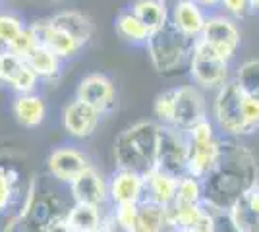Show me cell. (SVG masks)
<instances>
[{
    "label": "cell",
    "mask_w": 259,
    "mask_h": 232,
    "mask_svg": "<svg viewBox=\"0 0 259 232\" xmlns=\"http://www.w3.org/2000/svg\"><path fill=\"white\" fill-rule=\"evenodd\" d=\"M249 4H251V12L259 14V0H249Z\"/></svg>",
    "instance_id": "obj_38"
},
{
    "label": "cell",
    "mask_w": 259,
    "mask_h": 232,
    "mask_svg": "<svg viewBox=\"0 0 259 232\" xmlns=\"http://www.w3.org/2000/svg\"><path fill=\"white\" fill-rule=\"evenodd\" d=\"M99 232H114L112 228H110V224H108V219H107V226H105L103 230H99Z\"/></svg>",
    "instance_id": "obj_39"
},
{
    "label": "cell",
    "mask_w": 259,
    "mask_h": 232,
    "mask_svg": "<svg viewBox=\"0 0 259 232\" xmlns=\"http://www.w3.org/2000/svg\"><path fill=\"white\" fill-rule=\"evenodd\" d=\"M45 232H76L72 226H70V222L66 219V215H56L51 219V222L47 224V228Z\"/></svg>",
    "instance_id": "obj_36"
},
{
    "label": "cell",
    "mask_w": 259,
    "mask_h": 232,
    "mask_svg": "<svg viewBox=\"0 0 259 232\" xmlns=\"http://www.w3.org/2000/svg\"><path fill=\"white\" fill-rule=\"evenodd\" d=\"M188 74L192 79V85L199 87L201 91H217L225 83H228L230 77V62L215 53L213 47L203 41L195 39L192 56L188 62Z\"/></svg>",
    "instance_id": "obj_5"
},
{
    "label": "cell",
    "mask_w": 259,
    "mask_h": 232,
    "mask_svg": "<svg viewBox=\"0 0 259 232\" xmlns=\"http://www.w3.org/2000/svg\"><path fill=\"white\" fill-rule=\"evenodd\" d=\"M219 219H221L219 215H215V213H211V211L207 209L205 215L186 232H219Z\"/></svg>",
    "instance_id": "obj_34"
},
{
    "label": "cell",
    "mask_w": 259,
    "mask_h": 232,
    "mask_svg": "<svg viewBox=\"0 0 259 232\" xmlns=\"http://www.w3.org/2000/svg\"><path fill=\"white\" fill-rule=\"evenodd\" d=\"M37 44H41V43H39V39H37L35 29L29 25V27H25V29L22 31V35H20V37H18V39H16L10 47H6V49H10V51H14L16 55H20V56H23V58H25V56L29 55V53H31Z\"/></svg>",
    "instance_id": "obj_31"
},
{
    "label": "cell",
    "mask_w": 259,
    "mask_h": 232,
    "mask_svg": "<svg viewBox=\"0 0 259 232\" xmlns=\"http://www.w3.org/2000/svg\"><path fill=\"white\" fill-rule=\"evenodd\" d=\"M70 194L74 203H85L93 207H105L108 201V180L99 174L91 166L81 176H77L70 184Z\"/></svg>",
    "instance_id": "obj_17"
},
{
    "label": "cell",
    "mask_w": 259,
    "mask_h": 232,
    "mask_svg": "<svg viewBox=\"0 0 259 232\" xmlns=\"http://www.w3.org/2000/svg\"><path fill=\"white\" fill-rule=\"evenodd\" d=\"M174 105H172V122L170 126L180 130V132H188L192 130L195 124L209 118L207 112V101L203 91L195 85H180L174 87Z\"/></svg>",
    "instance_id": "obj_7"
},
{
    "label": "cell",
    "mask_w": 259,
    "mask_h": 232,
    "mask_svg": "<svg viewBox=\"0 0 259 232\" xmlns=\"http://www.w3.org/2000/svg\"><path fill=\"white\" fill-rule=\"evenodd\" d=\"M145 199L161 207H170L176 201V188H178V178L164 172L161 168H153L151 172L145 174Z\"/></svg>",
    "instance_id": "obj_19"
},
{
    "label": "cell",
    "mask_w": 259,
    "mask_h": 232,
    "mask_svg": "<svg viewBox=\"0 0 259 232\" xmlns=\"http://www.w3.org/2000/svg\"><path fill=\"white\" fill-rule=\"evenodd\" d=\"M114 27H116V33L122 41H126L130 44H147V39H149V27L141 22L140 18L134 14L132 10H126L118 14L116 22H114Z\"/></svg>",
    "instance_id": "obj_25"
},
{
    "label": "cell",
    "mask_w": 259,
    "mask_h": 232,
    "mask_svg": "<svg viewBox=\"0 0 259 232\" xmlns=\"http://www.w3.org/2000/svg\"><path fill=\"white\" fill-rule=\"evenodd\" d=\"M27 190L23 188V178L18 166L0 163V232L22 213Z\"/></svg>",
    "instance_id": "obj_8"
},
{
    "label": "cell",
    "mask_w": 259,
    "mask_h": 232,
    "mask_svg": "<svg viewBox=\"0 0 259 232\" xmlns=\"http://www.w3.org/2000/svg\"><path fill=\"white\" fill-rule=\"evenodd\" d=\"M130 10L149 27V31H157L170 20V4L168 0H134Z\"/></svg>",
    "instance_id": "obj_24"
},
{
    "label": "cell",
    "mask_w": 259,
    "mask_h": 232,
    "mask_svg": "<svg viewBox=\"0 0 259 232\" xmlns=\"http://www.w3.org/2000/svg\"><path fill=\"white\" fill-rule=\"evenodd\" d=\"M168 207H161L151 201H141L138 205V217L132 232H170Z\"/></svg>",
    "instance_id": "obj_22"
},
{
    "label": "cell",
    "mask_w": 259,
    "mask_h": 232,
    "mask_svg": "<svg viewBox=\"0 0 259 232\" xmlns=\"http://www.w3.org/2000/svg\"><path fill=\"white\" fill-rule=\"evenodd\" d=\"M246 207H248L253 215H257L259 217V182L255 184V186H251V188L242 196V199H240Z\"/></svg>",
    "instance_id": "obj_35"
},
{
    "label": "cell",
    "mask_w": 259,
    "mask_h": 232,
    "mask_svg": "<svg viewBox=\"0 0 259 232\" xmlns=\"http://www.w3.org/2000/svg\"><path fill=\"white\" fill-rule=\"evenodd\" d=\"M101 112L93 109L91 105H87L85 101L74 99L64 109L62 114V124L64 130L76 140H87L91 137L97 130L99 122H101Z\"/></svg>",
    "instance_id": "obj_15"
},
{
    "label": "cell",
    "mask_w": 259,
    "mask_h": 232,
    "mask_svg": "<svg viewBox=\"0 0 259 232\" xmlns=\"http://www.w3.org/2000/svg\"><path fill=\"white\" fill-rule=\"evenodd\" d=\"M25 29L23 22L14 14H0V44L10 47Z\"/></svg>",
    "instance_id": "obj_30"
},
{
    "label": "cell",
    "mask_w": 259,
    "mask_h": 232,
    "mask_svg": "<svg viewBox=\"0 0 259 232\" xmlns=\"http://www.w3.org/2000/svg\"><path fill=\"white\" fill-rule=\"evenodd\" d=\"M145 49L157 74L172 76L180 68L188 66L194 49V39L178 31L168 20V23H164L149 35Z\"/></svg>",
    "instance_id": "obj_3"
},
{
    "label": "cell",
    "mask_w": 259,
    "mask_h": 232,
    "mask_svg": "<svg viewBox=\"0 0 259 232\" xmlns=\"http://www.w3.org/2000/svg\"><path fill=\"white\" fill-rule=\"evenodd\" d=\"M37 33V39L39 43L47 47L49 51H53L56 56L60 58H70V56H76L83 44L76 41L72 35H68L66 31L54 27L49 20H41V22H35L31 25Z\"/></svg>",
    "instance_id": "obj_18"
},
{
    "label": "cell",
    "mask_w": 259,
    "mask_h": 232,
    "mask_svg": "<svg viewBox=\"0 0 259 232\" xmlns=\"http://www.w3.org/2000/svg\"><path fill=\"white\" fill-rule=\"evenodd\" d=\"M49 22L53 23L54 27H58V29H62L66 31L68 35H72L76 41L85 47L89 43V39H91V35H93V23L91 20L87 18L85 14H81V12H76V10H62L58 12V14H54L49 18Z\"/></svg>",
    "instance_id": "obj_21"
},
{
    "label": "cell",
    "mask_w": 259,
    "mask_h": 232,
    "mask_svg": "<svg viewBox=\"0 0 259 232\" xmlns=\"http://www.w3.org/2000/svg\"><path fill=\"white\" fill-rule=\"evenodd\" d=\"M197 4H201L205 10H211V8H221V0H195Z\"/></svg>",
    "instance_id": "obj_37"
},
{
    "label": "cell",
    "mask_w": 259,
    "mask_h": 232,
    "mask_svg": "<svg viewBox=\"0 0 259 232\" xmlns=\"http://www.w3.org/2000/svg\"><path fill=\"white\" fill-rule=\"evenodd\" d=\"M0 83L8 85L18 95H22V93L35 91L37 83H39V77L29 68L23 56L16 55L14 51L4 47L0 51Z\"/></svg>",
    "instance_id": "obj_10"
},
{
    "label": "cell",
    "mask_w": 259,
    "mask_h": 232,
    "mask_svg": "<svg viewBox=\"0 0 259 232\" xmlns=\"http://www.w3.org/2000/svg\"><path fill=\"white\" fill-rule=\"evenodd\" d=\"M188 163H186V174L203 180L207 178L221 159L223 149V135H217L213 140H194L188 137Z\"/></svg>",
    "instance_id": "obj_11"
},
{
    "label": "cell",
    "mask_w": 259,
    "mask_h": 232,
    "mask_svg": "<svg viewBox=\"0 0 259 232\" xmlns=\"http://www.w3.org/2000/svg\"><path fill=\"white\" fill-rule=\"evenodd\" d=\"M246 95V93H244ZM244 116H246V132L248 135L259 132V99L255 97H244Z\"/></svg>",
    "instance_id": "obj_32"
},
{
    "label": "cell",
    "mask_w": 259,
    "mask_h": 232,
    "mask_svg": "<svg viewBox=\"0 0 259 232\" xmlns=\"http://www.w3.org/2000/svg\"><path fill=\"white\" fill-rule=\"evenodd\" d=\"M25 62L29 64L39 79H53L60 74V62L62 58L56 56L53 51H49L43 44H37L29 55L25 56Z\"/></svg>",
    "instance_id": "obj_26"
},
{
    "label": "cell",
    "mask_w": 259,
    "mask_h": 232,
    "mask_svg": "<svg viewBox=\"0 0 259 232\" xmlns=\"http://www.w3.org/2000/svg\"><path fill=\"white\" fill-rule=\"evenodd\" d=\"M203 182V205L219 217L242 199L251 186L259 182V165L255 155L242 140L223 137L221 159Z\"/></svg>",
    "instance_id": "obj_1"
},
{
    "label": "cell",
    "mask_w": 259,
    "mask_h": 232,
    "mask_svg": "<svg viewBox=\"0 0 259 232\" xmlns=\"http://www.w3.org/2000/svg\"><path fill=\"white\" fill-rule=\"evenodd\" d=\"M161 124L157 120H141L132 124L114 142V161L118 168L147 174L157 168Z\"/></svg>",
    "instance_id": "obj_2"
},
{
    "label": "cell",
    "mask_w": 259,
    "mask_h": 232,
    "mask_svg": "<svg viewBox=\"0 0 259 232\" xmlns=\"http://www.w3.org/2000/svg\"><path fill=\"white\" fill-rule=\"evenodd\" d=\"M110 205H138L145 199V178L140 172L116 168L108 178Z\"/></svg>",
    "instance_id": "obj_14"
},
{
    "label": "cell",
    "mask_w": 259,
    "mask_h": 232,
    "mask_svg": "<svg viewBox=\"0 0 259 232\" xmlns=\"http://www.w3.org/2000/svg\"><path fill=\"white\" fill-rule=\"evenodd\" d=\"M232 79L242 93L259 99V58H249L246 62H242L236 68Z\"/></svg>",
    "instance_id": "obj_27"
},
{
    "label": "cell",
    "mask_w": 259,
    "mask_h": 232,
    "mask_svg": "<svg viewBox=\"0 0 259 232\" xmlns=\"http://www.w3.org/2000/svg\"><path fill=\"white\" fill-rule=\"evenodd\" d=\"M47 168L54 180L64 182L70 186L77 176H81L85 172L87 168H91V163L85 157V153H81L77 147L64 145V147L54 149L53 153L49 155Z\"/></svg>",
    "instance_id": "obj_12"
},
{
    "label": "cell",
    "mask_w": 259,
    "mask_h": 232,
    "mask_svg": "<svg viewBox=\"0 0 259 232\" xmlns=\"http://www.w3.org/2000/svg\"><path fill=\"white\" fill-rule=\"evenodd\" d=\"M244 93L240 91L234 79H230L215 91V101L211 109V118L223 137L242 140L248 137L246 116H244Z\"/></svg>",
    "instance_id": "obj_4"
},
{
    "label": "cell",
    "mask_w": 259,
    "mask_h": 232,
    "mask_svg": "<svg viewBox=\"0 0 259 232\" xmlns=\"http://www.w3.org/2000/svg\"><path fill=\"white\" fill-rule=\"evenodd\" d=\"M209 14L195 0H174L170 4V23L190 39H199Z\"/></svg>",
    "instance_id": "obj_16"
},
{
    "label": "cell",
    "mask_w": 259,
    "mask_h": 232,
    "mask_svg": "<svg viewBox=\"0 0 259 232\" xmlns=\"http://www.w3.org/2000/svg\"><path fill=\"white\" fill-rule=\"evenodd\" d=\"M170 232H186V230H178V228H172Z\"/></svg>",
    "instance_id": "obj_40"
},
{
    "label": "cell",
    "mask_w": 259,
    "mask_h": 232,
    "mask_svg": "<svg viewBox=\"0 0 259 232\" xmlns=\"http://www.w3.org/2000/svg\"><path fill=\"white\" fill-rule=\"evenodd\" d=\"M186 163H188V140H186V133L172 128V126H161L157 168L180 178L186 174Z\"/></svg>",
    "instance_id": "obj_9"
},
{
    "label": "cell",
    "mask_w": 259,
    "mask_h": 232,
    "mask_svg": "<svg viewBox=\"0 0 259 232\" xmlns=\"http://www.w3.org/2000/svg\"><path fill=\"white\" fill-rule=\"evenodd\" d=\"M223 14H227L234 20H242L248 14H251V4L249 0H221Z\"/></svg>",
    "instance_id": "obj_33"
},
{
    "label": "cell",
    "mask_w": 259,
    "mask_h": 232,
    "mask_svg": "<svg viewBox=\"0 0 259 232\" xmlns=\"http://www.w3.org/2000/svg\"><path fill=\"white\" fill-rule=\"evenodd\" d=\"M178 205H197L203 203V182L199 178L190 174H184L178 178V188H176V201Z\"/></svg>",
    "instance_id": "obj_29"
},
{
    "label": "cell",
    "mask_w": 259,
    "mask_h": 232,
    "mask_svg": "<svg viewBox=\"0 0 259 232\" xmlns=\"http://www.w3.org/2000/svg\"><path fill=\"white\" fill-rule=\"evenodd\" d=\"M199 39H203L215 53L227 62H232L238 49L242 47V33L234 18L227 14H209L205 29Z\"/></svg>",
    "instance_id": "obj_6"
},
{
    "label": "cell",
    "mask_w": 259,
    "mask_h": 232,
    "mask_svg": "<svg viewBox=\"0 0 259 232\" xmlns=\"http://www.w3.org/2000/svg\"><path fill=\"white\" fill-rule=\"evenodd\" d=\"M103 207H93L85 203H74L66 211V219L76 232H99L107 226V219L103 217Z\"/></svg>",
    "instance_id": "obj_23"
},
{
    "label": "cell",
    "mask_w": 259,
    "mask_h": 232,
    "mask_svg": "<svg viewBox=\"0 0 259 232\" xmlns=\"http://www.w3.org/2000/svg\"><path fill=\"white\" fill-rule=\"evenodd\" d=\"M12 112H14V116H16L20 126H23V128H37L45 122L47 105H45L43 97L37 95V93H22L14 101Z\"/></svg>",
    "instance_id": "obj_20"
},
{
    "label": "cell",
    "mask_w": 259,
    "mask_h": 232,
    "mask_svg": "<svg viewBox=\"0 0 259 232\" xmlns=\"http://www.w3.org/2000/svg\"><path fill=\"white\" fill-rule=\"evenodd\" d=\"M205 211L207 207L203 203H197V205H178V203H174L168 207V221H170L172 228L190 230L195 222L205 215Z\"/></svg>",
    "instance_id": "obj_28"
},
{
    "label": "cell",
    "mask_w": 259,
    "mask_h": 232,
    "mask_svg": "<svg viewBox=\"0 0 259 232\" xmlns=\"http://www.w3.org/2000/svg\"><path fill=\"white\" fill-rule=\"evenodd\" d=\"M76 99L85 101L101 114H108L116 107V87L105 74H89L79 81Z\"/></svg>",
    "instance_id": "obj_13"
}]
</instances>
